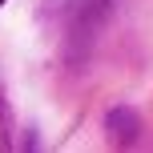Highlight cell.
<instances>
[{"mask_svg": "<svg viewBox=\"0 0 153 153\" xmlns=\"http://www.w3.org/2000/svg\"><path fill=\"white\" fill-rule=\"evenodd\" d=\"M0 4H4V0H0Z\"/></svg>", "mask_w": 153, "mask_h": 153, "instance_id": "6da1fadb", "label": "cell"}]
</instances>
